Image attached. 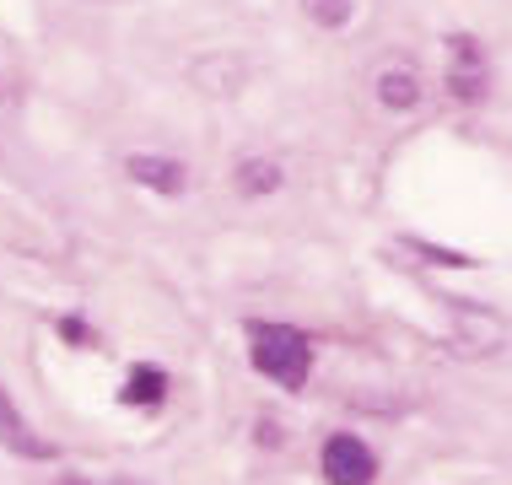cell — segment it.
I'll return each mask as SVG.
<instances>
[{
	"label": "cell",
	"mask_w": 512,
	"mask_h": 485,
	"mask_svg": "<svg viewBox=\"0 0 512 485\" xmlns=\"http://www.w3.org/2000/svg\"><path fill=\"white\" fill-rule=\"evenodd\" d=\"M0 448H11V453H22V459H49V442L33 432V426L17 415V405H11V394L0 388Z\"/></svg>",
	"instance_id": "cell-3"
},
{
	"label": "cell",
	"mask_w": 512,
	"mask_h": 485,
	"mask_svg": "<svg viewBox=\"0 0 512 485\" xmlns=\"http://www.w3.org/2000/svg\"><path fill=\"white\" fill-rule=\"evenodd\" d=\"M162 394H168V372L157 367H135L124 383V405H162Z\"/></svg>",
	"instance_id": "cell-5"
},
{
	"label": "cell",
	"mask_w": 512,
	"mask_h": 485,
	"mask_svg": "<svg viewBox=\"0 0 512 485\" xmlns=\"http://www.w3.org/2000/svg\"><path fill=\"white\" fill-rule=\"evenodd\" d=\"M324 475L335 480V485H372V475H378V459L367 453L362 437L340 432V437L324 442Z\"/></svg>",
	"instance_id": "cell-2"
},
{
	"label": "cell",
	"mask_w": 512,
	"mask_h": 485,
	"mask_svg": "<svg viewBox=\"0 0 512 485\" xmlns=\"http://www.w3.org/2000/svg\"><path fill=\"white\" fill-rule=\"evenodd\" d=\"M302 6H308V17L324 22V27H345V22H351V0H302Z\"/></svg>",
	"instance_id": "cell-9"
},
{
	"label": "cell",
	"mask_w": 512,
	"mask_h": 485,
	"mask_svg": "<svg viewBox=\"0 0 512 485\" xmlns=\"http://www.w3.org/2000/svg\"><path fill=\"white\" fill-rule=\"evenodd\" d=\"M130 178L135 184H146V189H162V194H178L184 189V168L178 162H168V157H130Z\"/></svg>",
	"instance_id": "cell-4"
},
{
	"label": "cell",
	"mask_w": 512,
	"mask_h": 485,
	"mask_svg": "<svg viewBox=\"0 0 512 485\" xmlns=\"http://www.w3.org/2000/svg\"><path fill=\"white\" fill-rule=\"evenodd\" d=\"M378 103L383 108H415L421 103V81L410 71H383L378 76Z\"/></svg>",
	"instance_id": "cell-6"
},
{
	"label": "cell",
	"mask_w": 512,
	"mask_h": 485,
	"mask_svg": "<svg viewBox=\"0 0 512 485\" xmlns=\"http://www.w3.org/2000/svg\"><path fill=\"white\" fill-rule=\"evenodd\" d=\"M243 189H248V194L281 189V168H275V162H248V168H243Z\"/></svg>",
	"instance_id": "cell-8"
},
{
	"label": "cell",
	"mask_w": 512,
	"mask_h": 485,
	"mask_svg": "<svg viewBox=\"0 0 512 485\" xmlns=\"http://www.w3.org/2000/svg\"><path fill=\"white\" fill-rule=\"evenodd\" d=\"M248 356H254V367L281 388H302L308 383V367H313L308 340H302L292 324H248Z\"/></svg>",
	"instance_id": "cell-1"
},
{
	"label": "cell",
	"mask_w": 512,
	"mask_h": 485,
	"mask_svg": "<svg viewBox=\"0 0 512 485\" xmlns=\"http://www.w3.org/2000/svg\"><path fill=\"white\" fill-rule=\"evenodd\" d=\"M459 60H464V71L453 76V87H459V97H480V54L469 38H459Z\"/></svg>",
	"instance_id": "cell-7"
},
{
	"label": "cell",
	"mask_w": 512,
	"mask_h": 485,
	"mask_svg": "<svg viewBox=\"0 0 512 485\" xmlns=\"http://www.w3.org/2000/svg\"><path fill=\"white\" fill-rule=\"evenodd\" d=\"M60 485H141V480H130V475H114V480H92V475H71V480H60Z\"/></svg>",
	"instance_id": "cell-10"
}]
</instances>
